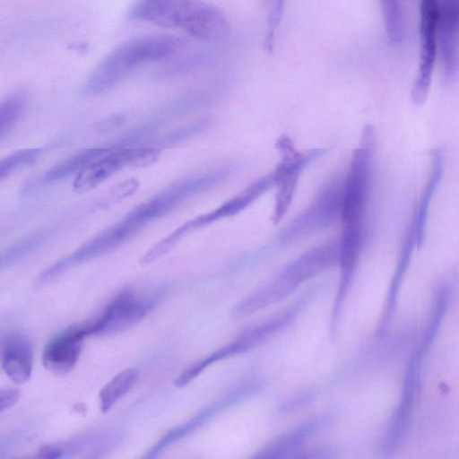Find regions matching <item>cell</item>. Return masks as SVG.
I'll use <instances>...</instances> for the list:
<instances>
[{"label": "cell", "mask_w": 459, "mask_h": 459, "mask_svg": "<svg viewBox=\"0 0 459 459\" xmlns=\"http://www.w3.org/2000/svg\"><path fill=\"white\" fill-rule=\"evenodd\" d=\"M376 142L374 127L365 125L343 181L340 213L342 236L364 238V217L371 188Z\"/></svg>", "instance_id": "obj_3"}, {"label": "cell", "mask_w": 459, "mask_h": 459, "mask_svg": "<svg viewBox=\"0 0 459 459\" xmlns=\"http://www.w3.org/2000/svg\"><path fill=\"white\" fill-rule=\"evenodd\" d=\"M127 165L132 168H145L158 160L160 151L154 147L126 148Z\"/></svg>", "instance_id": "obj_25"}, {"label": "cell", "mask_w": 459, "mask_h": 459, "mask_svg": "<svg viewBox=\"0 0 459 459\" xmlns=\"http://www.w3.org/2000/svg\"><path fill=\"white\" fill-rule=\"evenodd\" d=\"M41 152L42 149L40 148L26 149L0 160V180L19 168L34 162Z\"/></svg>", "instance_id": "obj_23"}, {"label": "cell", "mask_w": 459, "mask_h": 459, "mask_svg": "<svg viewBox=\"0 0 459 459\" xmlns=\"http://www.w3.org/2000/svg\"><path fill=\"white\" fill-rule=\"evenodd\" d=\"M33 350L30 341L21 335L9 336L2 352V368L17 384L27 382L31 375Z\"/></svg>", "instance_id": "obj_14"}, {"label": "cell", "mask_w": 459, "mask_h": 459, "mask_svg": "<svg viewBox=\"0 0 459 459\" xmlns=\"http://www.w3.org/2000/svg\"><path fill=\"white\" fill-rule=\"evenodd\" d=\"M449 300V288L446 284L438 287L435 295L434 310L420 343L419 355L421 357L436 338Z\"/></svg>", "instance_id": "obj_22"}, {"label": "cell", "mask_w": 459, "mask_h": 459, "mask_svg": "<svg viewBox=\"0 0 459 459\" xmlns=\"http://www.w3.org/2000/svg\"><path fill=\"white\" fill-rule=\"evenodd\" d=\"M21 393L15 388L0 389V412L13 407L20 400Z\"/></svg>", "instance_id": "obj_26"}, {"label": "cell", "mask_w": 459, "mask_h": 459, "mask_svg": "<svg viewBox=\"0 0 459 459\" xmlns=\"http://www.w3.org/2000/svg\"><path fill=\"white\" fill-rule=\"evenodd\" d=\"M319 421L313 420L304 423L293 430L282 435L264 447L255 455L259 458L290 457L304 444V442L318 429Z\"/></svg>", "instance_id": "obj_18"}, {"label": "cell", "mask_w": 459, "mask_h": 459, "mask_svg": "<svg viewBox=\"0 0 459 459\" xmlns=\"http://www.w3.org/2000/svg\"><path fill=\"white\" fill-rule=\"evenodd\" d=\"M343 180L334 178L316 194L310 204L279 235L281 244L298 241L332 225L340 218Z\"/></svg>", "instance_id": "obj_4"}, {"label": "cell", "mask_w": 459, "mask_h": 459, "mask_svg": "<svg viewBox=\"0 0 459 459\" xmlns=\"http://www.w3.org/2000/svg\"><path fill=\"white\" fill-rule=\"evenodd\" d=\"M121 123H122V118H120L119 117H117L116 118L111 117V118H108V119L101 122L98 126V128L100 131H108L110 129H113L114 127H117Z\"/></svg>", "instance_id": "obj_29"}, {"label": "cell", "mask_w": 459, "mask_h": 459, "mask_svg": "<svg viewBox=\"0 0 459 459\" xmlns=\"http://www.w3.org/2000/svg\"><path fill=\"white\" fill-rule=\"evenodd\" d=\"M269 1H271L273 3V7H272V11L270 13L271 20L269 22L270 29H268L269 34L267 36V42L269 41L270 38L273 35V30H274L275 22H277V21H278V16L280 14V8L281 6L282 0H269Z\"/></svg>", "instance_id": "obj_28"}, {"label": "cell", "mask_w": 459, "mask_h": 459, "mask_svg": "<svg viewBox=\"0 0 459 459\" xmlns=\"http://www.w3.org/2000/svg\"><path fill=\"white\" fill-rule=\"evenodd\" d=\"M138 378L135 368H126L115 376L100 393V408L107 412L134 385Z\"/></svg>", "instance_id": "obj_20"}, {"label": "cell", "mask_w": 459, "mask_h": 459, "mask_svg": "<svg viewBox=\"0 0 459 459\" xmlns=\"http://www.w3.org/2000/svg\"><path fill=\"white\" fill-rule=\"evenodd\" d=\"M176 28L196 39L217 42L230 33V23L224 13L204 0H182Z\"/></svg>", "instance_id": "obj_6"}, {"label": "cell", "mask_w": 459, "mask_h": 459, "mask_svg": "<svg viewBox=\"0 0 459 459\" xmlns=\"http://www.w3.org/2000/svg\"><path fill=\"white\" fill-rule=\"evenodd\" d=\"M281 158L286 160V169L281 180L277 185L275 204L271 217L272 222L276 225L286 214L293 198L300 173L314 160L319 158L325 149H311L303 153L298 152L292 140L285 134L281 135L275 143Z\"/></svg>", "instance_id": "obj_7"}, {"label": "cell", "mask_w": 459, "mask_h": 459, "mask_svg": "<svg viewBox=\"0 0 459 459\" xmlns=\"http://www.w3.org/2000/svg\"><path fill=\"white\" fill-rule=\"evenodd\" d=\"M63 450L57 446H42L37 455L39 458L54 459L61 457Z\"/></svg>", "instance_id": "obj_27"}, {"label": "cell", "mask_w": 459, "mask_h": 459, "mask_svg": "<svg viewBox=\"0 0 459 459\" xmlns=\"http://www.w3.org/2000/svg\"><path fill=\"white\" fill-rule=\"evenodd\" d=\"M26 106V95L21 91L9 94L0 101V139L19 122Z\"/></svg>", "instance_id": "obj_21"}, {"label": "cell", "mask_w": 459, "mask_h": 459, "mask_svg": "<svg viewBox=\"0 0 459 459\" xmlns=\"http://www.w3.org/2000/svg\"><path fill=\"white\" fill-rule=\"evenodd\" d=\"M458 0H438L437 42L443 70L447 78L457 71Z\"/></svg>", "instance_id": "obj_10"}, {"label": "cell", "mask_w": 459, "mask_h": 459, "mask_svg": "<svg viewBox=\"0 0 459 459\" xmlns=\"http://www.w3.org/2000/svg\"><path fill=\"white\" fill-rule=\"evenodd\" d=\"M125 167H128L126 148L110 150L77 173L73 188L77 193L91 190Z\"/></svg>", "instance_id": "obj_13"}, {"label": "cell", "mask_w": 459, "mask_h": 459, "mask_svg": "<svg viewBox=\"0 0 459 459\" xmlns=\"http://www.w3.org/2000/svg\"><path fill=\"white\" fill-rule=\"evenodd\" d=\"M420 357L415 352L409 362L403 389V396L393 419L385 439L386 453H393L403 443L410 425L412 408L415 403L419 389Z\"/></svg>", "instance_id": "obj_9"}, {"label": "cell", "mask_w": 459, "mask_h": 459, "mask_svg": "<svg viewBox=\"0 0 459 459\" xmlns=\"http://www.w3.org/2000/svg\"><path fill=\"white\" fill-rule=\"evenodd\" d=\"M87 336L82 324L71 326L53 339L45 348L42 361L56 376H64L76 364L83 339Z\"/></svg>", "instance_id": "obj_11"}, {"label": "cell", "mask_w": 459, "mask_h": 459, "mask_svg": "<svg viewBox=\"0 0 459 459\" xmlns=\"http://www.w3.org/2000/svg\"><path fill=\"white\" fill-rule=\"evenodd\" d=\"M437 9L438 0H420L419 67L411 90L416 106L422 105L428 97L437 56Z\"/></svg>", "instance_id": "obj_5"}, {"label": "cell", "mask_w": 459, "mask_h": 459, "mask_svg": "<svg viewBox=\"0 0 459 459\" xmlns=\"http://www.w3.org/2000/svg\"><path fill=\"white\" fill-rule=\"evenodd\" d=\"M139 181L129 178L115 185L104 196L101 206L108 207L134 195L139 188Z\"/></svg>", "instance_id": "obj_24"}, {"label": "cell", "mask_w": 459, "mask_h": 459, "mask_svg": "<svg viewBox=\"0 0 459 459\" xmlns=\"http://www.w3.org/2000/svg\"><path fill=\"white\" fill-rule=\"evenodd\" d=\"M443 165L442 152L439 149H434L431 152V165L428 180L413 215L416 247L418 248L423 243L430 201L442 178Z\"/></svg>", "instance_id": "obj_16"}, {"label": "cell", "mask_w": 459, "mask_h": 459, "mask_svg": "<svg viewBox=\"0 0 459 459\" xmlns=\"http://www.w3.org/2000/svg\"><path fill=\"white\" fill-rule=\"evenodd\" d=\"M129 238L131 236L128 231L121 222H117L84 243L69 256L54 265L48 273H54L72 264L98 257L119 247Z\"/></svg>", "instance_id": "obj_12"}, {"label": "cell", "mask_w": 459, "mask_h": 459, "mask_svg": "<svg viewBox=\"0 0 459 459\" xmlns=\"http://www.w3.org/2000/svg\"><path fill=\"white\" fill-rule=\"evenodd\" d=\"M339 261V241L314 247L290 263L269 283L238 303L233 310L245 316L291 294L300 283L333 266Z\"/></svg>", "instance_id": "obj_2"}, {"label": "cell", "mask_w": 459, "mask_h": 459, "mask_svg": "<svg viewBox=\"0 0 459 459\" xmlns=\"http://www.w3.org/2000/svg\"><path fill=\"white\" fill-rule=\"evenodd\" d=\"M109 151L110 149L107 148L83 150L52 167L42 175L40 182L42 184L53 183L74 173H78L91 162L107 154Z\"/></svg>", "instance_id": "obj_19"}, {"label": "cell", "mask_w": 459, "mask_h": 459, "mask_svg": "<svg viewBox=\"0 0 459 459\" xmlns=\"http://www.w3.org/2000/svg\"><path fill=\"white\" fill-rule=\"evenodd\" d=\"M181 0H137L129 8L127 17L165 29L175 28Z\"/></svg>", "instance_id": "obj_15"}, {"label": "cell", "mask_w": 459, "mask_h": 459, "mask_svg": "<svg viewBox=\"0 0 459 459\" xmlns=\"http://www.w3.org/2000/svg\"><path fill=\"white\" fill-rule=\"evenodd\" d=\"M416 247V236H415V227H414V220L412 218L410 226L408 227L402 245L401 252L398 258L397 266L394 272V275L393 277L387 299L385 308L382 316L380 328L378 330L379 333H384L389 325L394 311L396 306L397 294L403 281V278L405 274V272L409 266L410 260L412 255V252Z\"/></svg>", "instance_id": "obj_17"}, {"label": "cell", "mask_w": 459, "mask_h": 459, "mask_svg": "<svg viewBox=\"0 0 459 459\" xmlns=\"http://www.w3.org/2000/svg\"><path fill=\"white\" fill-rule=\"evenodd\" d=\"M182 47L173 35L152 34L134 37L113 48L88 77L83 91L96 96L112 90L139 67L167 59Z\"/></svg>", "instance_id": "obj_1"}, {"label": "cell", "mask_w": 459, "mask_h": 459, "mask_svg": "<svg viewBox=\"0 0 459 459\" xmlns=\"http://www.w3.org/2000/svg\"><path fill=\"white\" fill-rule=\"evenodd\" d=\"M153 301L139 298L130 291L119 293L99 317L91 320L92 334L110 333L127 328L148 313Z\"/></svg>", "instance_id": "obj_8"}]
</instances>
